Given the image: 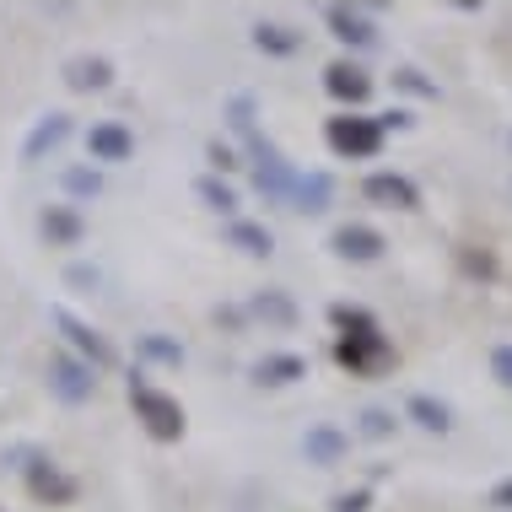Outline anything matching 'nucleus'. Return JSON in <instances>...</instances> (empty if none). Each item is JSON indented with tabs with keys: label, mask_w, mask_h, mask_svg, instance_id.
<instances>
[{
	"label": "nucleus",
	"mask_w": 512,
	"mask_h": 512,
	"mask_svg": "<svg viewBox=\"0 0 512 512\" xmlns=\"http://www.w3.org/2000/svg\"><path fill=\"white\" fill-rule=\"evenodd\" d=\"M130 405H135V421L146 426V437L151 442H178L184 437V405H178L173 394H162V389H151L146 378H130Z\"/></svg>",
	"instance_id": "1"
},
{
	"label": "nucleus",
	"mask_w": 512,
	"mask_h": 512,
	"mask_svg": "<svg viewBox=\"0 0 512 512\" xmlns=\"http://www.w3.org/2000/svg\"><path fill=\"white\" fill-rule=\"evenodd\" d=\"M324 141H329L335 157L362 162V157H378V151H383V124L367 119V114H335L324 124Z\"/></svg>",
	"instance_id": "2"
},
{
	"label": "nucleus",
	"mask_w": 512,
	"mask_h": 512,
	"mask_svg": "<svg viewBox=\"0 0 512 512\" xmlns=\"http://www.w3.org/2000/svg\"><path fill=\"white\" fill-rule=\"evenodd\" d=\"M243 146H248V157H254V184H259V195L265 200H286L292 195V162L275 151V141H265V135H243Z\"/></svg>",
	"instance_id": "3"
},
{
	"label": "nucleus",
	"mask_w": 512,
	"mask_h": 512,
	"mask_svg": "<svg viewBox=\"0 0 512 512\" xmlns=\"http://www.w3.org/2000/svg\"><path fill=\"white\" fill-rule=\"evenodd\" d=\"M49 389L65 399V405H87L92 394H98V372H92L81 356L71 351H54L49 356Z\"/></svg>",
	"instance_id": "4"
},
{
	"label": "nucleus",
	"mask_w": 512,
	"mask_h": 512,
	"mask_svg": "<svg viewBox=\"0 0 512 512\" xmlns=\"http://www.w3.org/2000/svg\"><path fill=\"white\" fill-rule=\"evenodd\" d=\"M49 318H54V329H60V335L71 340L81 356H87V367H92V372H103V367H114V362H119V351L98 335V329L87 324V318H76L71 308H54Z\"/></svg>",
	"instance_id": "5"
},
{
	"label": "nucleus",
	"mask_w": 512,
	"mask_h": 512,
	"mask_svg": "<svg viewBox=\"0 0 512 512\" xmlns=\"http://www.w3.org/2000/svg\"><path fill=\"white\" fill-rule=\"evenodd\" d=\"M335 362L351 372V378H378V372L394 367V345H389V335H372V340H335Z\"/></svg>",
	"instance_id": "6"
},
{
	"label": "nucleus",
	"mask_w": 512,
	"mask_h": 512,
	"mask_svg": "<svg viewBox=\"0 0 512 512\" xmlns=\"http://www.w3.org/2000/svg\"><path fill=\"white\" fill-rule=\"evenodd\" d=\"M329 248H335L340 259H351V265H378L389 238H383L378 227H362V221H340V227L329 232Z\"/></svg>",
	"instance_id": "7"
},
{
	"label": "nucleus",
	"mask_w": 512,
	"mask_h": 512,
	"mask_svg": "<svg viewBox=\"0 0 512 512\" xmlns=\"http://www.w3.org/2000/svg\"><path fill=\"white\" fill-rule=\"evenodd\" d=\"M22 469H27V496H33V502H44V507H71L76 502V480L65 475L60 464L33 459V464H22Z\"/></svg>",
	"instance_id": "8"
},
{
	"label": "nucleus",
	"mask_w": 512,
	"mask_h": 512,
	"mask_svg": "<svg viewBox=\"0 0 512 512\" xmlns=\"http://www.w3.org/2000/svg\"><path fill=\"white\" fill-rule=\"evenodd\" d=\"M362 195L372 205H383V211H415V205H421V189H415L405 173H367Z\"/></svg>",
	"instance_id": "9"
},
{
	"label": "nucleus",
	"mask_w": 512,
	"mask_h": 512,
	"mask_svg": "<svg viewBox=\"0 0 512 512\" xmlns=\"http://www.w3.org/2000/svg\"><path fill=\"white\" fill-rule=\"evenodd\" d=\"M38 232H44L49 248H76L87 238V216H81L76 205H44V211H38Z\"/></svg>",
	"instance_id": "10"
},
{
	"label": "nucleus",
	"mask_w": 512,
	"mask_h": 512,
	"mask_svg": "<svg viewBox=\"0 0 512 512\" xmlns=\"http://www.w3.org/2000/svg\"><path fill=\"white\" fill-rule=\"evenodd\" d=\"M324 92L335 103H351V108H362L372 98V76L362 71V65H351V60H335V65H324Z\"/></svg>",
	"instance_id": "11"
},
{
	"label": "nucleus",
	"mask_w": 512,
	"mask_h": 512,
	"mask_svg": "<svg viewBox=\"0 0 512 512\" xmlns=\"http://www.w3.org/2000/svg\"><path fill=\"white\" fill-rule=\"evenodd\" d=\"M87 151H92V162H130L135 157V135L124 130L119 119H98L87 130Z\"/></svg>",
	"instance_id": "12"
},
{
	"label": "nucleus",
	"mask_w": 512,
	"mask_h": 512,
	"mask_svg": "<svg viewBox=\"0 0 512 512\" xmlns=\"http://www.w3.org/2000/svg\"><path fill=\"white\" fill-rule=\"evenodd\" d=\"M248 378H254L259 389H286V383L308 378V356H297V351H275V356H259V362L248 367Z\"/></svg>",
	"instance_id": "13"
},
{
	"label": "nucleus",
	"mask_w": 512,
	"mask_h": 512,
	"mask_svg": "<svg viewBox=\"0 0 512 512\" xmlns=\"http://www.w3.org/2000/svg\"><path fill=\"white\" fill-rule=\"evenodd\" d=\"M60 76H65V87H71V92H108V87H114V65H108L103 54H71Z\"/></svg>",
	"instance_id": "14"
},
{
	"label": "nucleus",
	"mask_w": 512,
	"mask_h": 512,
	"mask_svg": "<svg viewBox=\"0 0 512 512\" xmlns=\"http://www.w3.org/2000/svg\"><path fill=\"white\" fill-rule=\"evenodd\" d=\"M324 22H329V33H335L340 44H351V49L378 44V27H372L367 11H356V6H324Z\"/></svg>",
	"instance_id": "15"
},
{
	"label": "nucleus",
	"mask_w": 512,
	"mask_h": 512,
	"mask_svg": "<svg viewBox=\"0 0 512 512\" xmlns=\"http://www.w3.org/2000/svg\"><path fill=\"white\" fill-rule=\"evenodd\" d=\"M345 448H351V437H345L340 426H329V421L308 426V437H302V453H308V464H318V469H335L345 459Z\"/></svg>",
	"instance_id": "16"
},
{
	"label": "nucleus",
	"mask_w": 512,
	"mask_h": 512,
	"mask_svg": "<svg viewBox=\"0 0 512 512\" xmlns=\"http://www.w3.org/2000/svg\"><path fill=\"white\" fill-rule=\"evenodd\" d=\"M248 313L265 318V324H275V329H297V324H302V308L292 302V292H281V286L254 292V297H248Z\"/></svg>",
	"instance_id": "17"
},
{
	"label": "nucleus",
	"mask_w": 512,
	"mask_h": 512,
	"mask_svg": "<svg viewBox=\"0 0 512 512\" xmlns=\"http://www.w3.org/2000/svg\"><path fill=\"white\" fill-rule=\"evenodd\" d=\"M71 130H76L71 114H44V119L33 124V130H27V141H22V162H38L44 151L65 146V141H71Z\"/></svg>",
	"instance_id": "18"
},
{
	"label": "nucleus",
	"mask_w": 512,
	"mask_h": 512,
	"mask_svg": "<svg viewBox=\"0 0 512 512\" xmlns=\"http://www.w3.org/2000/svg\"><path fill=\"white\" fill-rule=\"evenodd\" d=\"M227 248H238V254H248V259H270L275 254V232L265 227V221L232 216L227 221Z\"/></svg>",
	"instance_id": "19"
},
{
	"label": "nucleus",
	"mask_w": 512,
	"mask_h": 512,
	"mask_svg": "<svg viewBox=\"0 0 512 512\" xmlns=\"http://www.w3.org/2000/svg\"><path fill=\"white\" fill-rule=\"evenodd\" d=\"M286 200H297V211H308V216H318V211H329V200H335V184H329V173H297L292 178V195Z\"/></svg>",
	"instance_id": "20"
},
{
	"label": "nucleus",
	"mask_w": 512,
	"mask_h": 512,
	"mask_svg": "<svg viewBox=\"0 0 512 512\" xmlns=\"http://www.w3.org/2000/svg\"><path fill=\"white\" fill-rule=\"evenodd\" d=\"M329 324L340 329V340H372V335H383V324L367 308H356V302H335V308H329Z\"/></svg>",
	"instance_id": "21"
},
{
	"label": "nucleus",
	"mask_w": 512,
	"mask_h": 512,
	"mask_svg": "<svg viewBox=\"0 0 512 512\" xmlns=\"http://www.w3.org/2000/svg\"><path fill=\"white\" fill-rule=\"evenodd\" d=\"M405 415H410V421L415 426H426V432H453V410L448 405H442V399H432V394H410L405 399Z\"/></svg>",
	"instance_id": "22"
},
{
	"label": "nucleus",
	"mask_w": 512,
	"mask_h": 512,
	"mask_svg": "<svg viewBox=\"0 0 512 512\" xmlns=\"http://www.w3.org/2000/svg\"><path fill=\"white\" fill-rule=\"evenodd\" d=\"M254 49H265V54H275V60H286V54L302 49V33H297V27H286V22H254Z\"/></svg>",
	"instance_id": "23"
},
{
	"label": "nucleus",
	"mask_w": 512,
	"mask_h": 512,
	"mask_svg": "<svg viewBox=\"0 0 512 512\" xmlns=\"http://www.w3.org/2000/svg\"><path fill=\"white\" fill-rule=\"evenodd\" d=\"M195 195H200L205 211H216V216H232V211H238V195H232V184H227V178H216V173L195 178Z\"/></svg>",
	"instance_id": "24"
},
{
	"label": "nucleus",
	"mask_w": 512,
	"mask_h": 512,
	"mask_svg": "<svg viewBox=\"0 0 512 512\" xmlns=\"http://www.w3.org/2000/svg\"><path fill=\"white\" fill-rule=\"evenodd\" d=\"M135 356H146L157 367H184V345L168 335H135Z\"/></svg>",
	"instance_id": "25"
},
{
	"label": "nucleus",
	"mask_w": 512,
	"mask_h": 512,
	"mask_svg": "<svg viewBox=\"0 0 512 512\" xmlns=\"http://www.w3.org/2000/svg\"><path fill=\"white\" fill-rule=\"evenodd\" d=\"M453 259H459V270L475 275V281H496V254H491V248L459 243V248H453Z\"/></svg>",
	"instance_id": "26"
},
{
	"label": "nucleus",
	"mask_w": 512,
	"mask_h": 512,
	"mask_svg": "<svg viewBox=\"0 0 512 512\" xmlns=\"http://www.w3.org/2000/svg\"><path fill=\"white\" fill-rule=\"evenodd\" d=\"M394 410H383V405H367L362 415H356V432H362L367 442H383V437H394Z\"/></svg>",
	"instance_id": "27"
},
{
	"label": "nucleus",
	"mask_w": 512,
	"mask_h": 512,
	"mask_svg": "<svg viewBox=\"0 0 512 512\" xmlns=\"http://www.w3.org/2000/svg\"><path fill=\"white\" fill-rule=\"evenodd\" d=\"M394 87L399 92H410V98H442V87H437V81L432 76H426V71H415V65H399V71H394Z\"/></svg>",
	"instance_id": "28"
},
{
	"label": "nucleus",
	"mask_w": 512,
	"mask_h": 512,
	"mask_svg": "<svg viewBox=\"0 0 512 512\" xmlns=\"http://www.w3.org/2000/svg\"><path fill=\"white\" fill-rule=\"evenodd\" d=\"M60 184H65V195H76V200L103 195V178L92 173V168H65V173H60Z\"/></svg>",
	"instance_id": "29"
},
{
	"label": "nucleus",
	"mask_w": 512,
	"mask_h": 512,
	"mask_svg": "<svg viewBox=\"0 0 512 512\" xmlns=\"http://www.w3.org/2000/svg\"><path fill=\"white\" fill-rule=\"evenodd\" d=\"M227 124H232L238 135H254V98H248V92L227 98Z\"/></svg>",
	"instance_id": "30"
},
{
	"label": "nucleus",
	"mask_w": 512,
	"mask_h": 512,
	"mask_svg": "<svg viewBox=\"0 0 512 512\" xmlns=\"http://www.w3.org/2000/svg\"><path fill=\"white\" fill-rule=\"evenodd\" d=\"M65 286H76V292H98V286H103V275L98 270H87V265H71V270H65Z\"/></svg>",
	"instance_id": "31"
},
{
	"label": "nucleus",
	"mask_w": 512,
	"mask_h": 512,
	"mask_svg": "<svg viewBox=\"0 0 512 512\" xmlns=\"http://www.w3.org/2000/svg\"><path fill=\"white\" fill-rule=\"evenodd\" d=\"M491 378L502 383V389H512V345H496L491 351Z\"/></svg>",
	"instance_id": "32"
},
{
	"label": "nucleus",
	"mask_w": 512,
	"mask_h": 512,
	"mask_svg": "<svg viewBox=\"0 0 512 512\" xmlns=\"http://www.w3.org/2000/svg\"><path fill=\"white\" fill-rule=\"evenodd\" d=\"M205 157H211V168H216V178L238 168V151H232V146H221V141H211V146H205Z\"/></svg>",
	"instance_id": "33"
},
{
	"label": "nucleus",
	"mask_w": 512,
	"mask_h": 512,
	"mask_svg": "<svg viewBox=\"0 0 512 512\" xmlns=\"http://www.w3.org/2000/svg\"><path fill=\"white\" fill-rule=\"evenodd\" d=\"M367 502H372V491H340L329 507L335 512H367Z\"/></svg>",
	"instance_id": "34"
},
{
	"label": "nucleus",
	"mask_w": 512,
	"mask_h": 512,
	"mask_svg": "<svg viewBox=\"0 0 512 512\" xmlns=\"http://www.w3.org/2000/svg\"><path fill=\"white\" fill-rule=\"evenodd\" d=\"M378 124H383V135H389V130H410V114H405V108H389V114H378Z\"/></svg>",
	"instance_id": "35"
},
{
	"label": "nucleus",
	"mask_w": 512,
	"mask_h": 512,
	"mask_svg": "<svg viewBox=\"0 0 512 512\" xmlns=\"http://www.w3.org/2000/svg\"><path fill=\"white\" fill-rule=\"evenodd\" d=\"M486 502L496 507V512H512V480H502V486H491V496Z\"/></svg>",
	"instance_id": "36"
},
{
	"label": "nucleus",
	"mask_w": 512,
	"mask_h": 512,
	"mask_svg": "<svg viewBox=\"0 0 512 512\" xmlns=\"http://www.w3.org/2000/svg\"><path fill=\"white\" fill-rule=\"evenodd\" d=\"M507 141H512V135H507Z\"/></svg>",
	"instance_id": "37"
}]
</instances>
